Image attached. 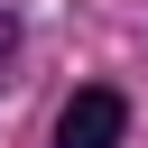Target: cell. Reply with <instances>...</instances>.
Listing matches in <instances>:
<instances>
[{"instance_id": "1", "label": "cell", "mask_w": 148, "mask_h": 148, "mask_svg": "<svg viewBox=\"0 0 148 148\" xmlns=\"http://www.w3.org/2000/svg\"><path fill=\"white\" fill-rule=\"evenodd\" d=\"M120 130H130V92H111V83H83L56 111V148H120Z\"/></svg>"}, {"instance_id": "2", "label": "cell", "mask_w": 148, "mask_h": 148, "mask_svg": "<svg viewBox=\"0 0 148 148\" xmlns=\"http://www.w3.org/2000/svg\"><path fill=\"white\" fill-rule=\"evenodd\" d=\"M9 56H18V18L0 9V65H9Z\"/></svg>"}]
</instances>
